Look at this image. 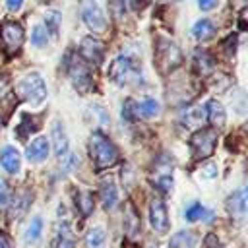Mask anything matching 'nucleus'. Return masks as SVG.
<instances>
[{"instance_id": "5", "label": "nucleus", "mask_w": 248, "mask_h": 248, "mask_svg": "<svg viewBox=\"0 0 248 248\" xmlns=\"http://www.w3.org/2000/svg\"><path fill=\"white\" fill-rule=\"evenodd\" d=\"M79 14L83 23L93 31V33H103L107 29V19L103 10L95 0H79Z\"/></svg>"}, {"instance_id": "7", "label": "nucleus", "mask_w": 248, "mask_h": 248, "mask_svg": "<svg viewBox=\"0 0 248 248\" xmlns=\"http://www.w3.org/2000/svg\"><path fill=\"white\" fill-rule=\"evenodd\" d=\"M215 143H217V136H215L213 130H207V128L198 130V132L192 136V140H190L192 153H194L196 159H205V157H209V155L213 153V149H215Z\"/></svg>"}, {"instance_id": "29", "label": "nucleus", "mask_w": 248, "mask_h": 248, "mask_svg": "<svg viewBox=\"0 0 248 248\" xmlns=\"http://www.w3.org/2000/svg\"><path fill=\"white\" fill-rule=\"evenodd\" d=\"M31 43H33V46H45L48 43V31L45 25H35L33 35H31Z\"/></svg>"}, {"instance_id": "2", "label": "nucleus", "mask_w": 248, "mask_h": 248, "mask_svg": "<svg viewBox=\"0 0 248 248\" xmlns=\"http://www.w3.org/2000/svg\"><path fill=\"white\" fill-rule=\"evenodd\" d=\"M155 62H157L159 72H163V74H169L174 68H178L182 62V52H180L178 45L170 39L161 37L157 41V48H155Z\"/></svg>"}, {"instance_id": "41", "label": "nucleus", "mask_w": 248, "mask_h": 248, "mask_svg": "<svg viewBox=\"0 0 248 248\" xmlns=\"http://www.w3.org/2000/svg\"><path fill=\"white\" fill-rule=\"evenodd\" d=\"M147 2H149V0H134V2H132V6H134L136 10H140V8H141V6H145Z\"/></svg>"}, {"instance_id": "16", "label": "nucleus", "mask_w": 248, "mask_h": 248, "mask_svg": "<svg viewBox=\"0 0 248 248\" xmlns=\"http://www.w3.org/2000/svg\"><path fill=\"white\" fill-rule=\"evenodd\" d=\"M101 200H103V205L107 209H110L116 200H118V192H116V184L112 182L110 176H107L103 182H101Z\"/></svg>"}, {"instance_id": "37", "label": "nucleus", "mask_w": 248, "mask_h": 248, "mask_svg": "<svg viewBox=\"0 0 248 248\" xmlns=\"http://www.w3.org/2000/svg\"><path fill=\"white\" fill-rule=\"evenodd\" d=\"M6 202H8V186L0 182V205H4Z\"/></svg>"}, {"instance_id": "31", "label": "nucleus", "mask_w": 248, "mask_h": 248, "mask_svg": "<svg viewBox=\"0 0 248 248\" xmlns=\"http://www.w3.org/2000/svg\"><path fill=\"white\" fill-rule=\"evenodd\" d=\"M108 6H110V12L114 17H122L124 12H126V2L124 0H108Z\"/></svg>"}, {"instance_id": "35", "label": "nucleus", "mask_w": 248, "mask_h": 248, "mask_svg": "<svg viewBox=\"0 0 248 248\" xmlns=\"http://www.w3.org/2000/svg\"><path fill=\"white\" fill-rule=\"evenodd\" d=\"M238 27L242 31H248V8H244L240 12V16H238Z\"/></svg>"}, {"instance_id": "27", "label": "nucleus", "mask_w": 248, "mask_h": 248, "mask_svg": "<svg viewBox=\"0 0 248 248\" xmlns=\"http://www.w3.org/2000/svg\"><path fill=\"white\" fill-rule=\"evenodd\" d=\"M85 244H87V248H103L105 246V232L101 229H91L85 234Z\"/></svg>"}, {"instance_id": "20", "label": "nucleus", "mask_w": 248, "mask_h": 248, "mask_svg": "<svg viewBox=\"0 0 248 248\" xmlns=\"http://www.w3.org/2000/svg\"><path fill=\"white\" fill-rule=\"evenodd\" d=\"M194 68L200 72V74H209L213 70V56L205 50H198L194 54Z\"/></svg>"}, {"instance_id": "42", "label": "nucleus", "mask_w": 248, "mask_h": 248, "mask_svg": "<svg viewBox=\"0 0 248 248\" xmlns=\"http://www.w3.org/2000/svg\"><path fill=\"white\" fill-rule=\"evenodd\" d=\"M242 196H244V203H246V207H248V188H246V192H244Z\"/></svg>"}, {"instance_id": "4", "label": "nucleus", "mask_w": 248, "mask_h": 248, "mask_svg": "<svg viewBox=\"0 0 248 248\" xmlns=\"http://www.w3.org/2000/svg\"><path fill=\"white\" fill-rule=\"evenodd\" d=\"M16 93L21 101H27V103H41L45 101L46 97V87H45V81L39 74H29L25 76L23 79H19L17 87H16Z\"/></svg>"}, {"instance_id": "36", "label": "nucleus", "mask_w": 248, "mask_h": 248, "mask_svg": "<svg viewBox=\"0 0 248 248\" xmlns=\"http://www.w3.org/2000/svg\"><path fill=\"white\" fill-rule=\"evenodd\" d=\"M0 248H14V246H12V238H10V234L4 232V231H0Z\"/></svg>"}, {"instance_id": "14", "label": "nucleus", "mask_w": 248, "mask_h": 248, "mask_svg": "<svg viewBox=\"0 0 248 248\" xmlns=\"http://www.w3.org/2000/svg\"><path fill=\"white\" fill-rule=\"evenodd\" d=\"M46 157H48V141H46V138L39 136L27 147V159L31 163H43Z\"/></svg>"}, {"instance_id": "25", "label": "nucleus", "mask_w": 248, "mask_h": 248, "mask_svg": "<svg viewBox=\"0 0 248 248\" xmlns=\"http://www.w3.org/2000/svg\"><path fill=\"white\" fill-rule=\"evenodd\" d=\"M93 207H95V202H93V196L89 192H79L78 194V209L81 211V215H91L93 213Z\"/></svg>"}, {"instance_id": "6", "label": "nucleus", "mask_w": 248, "mask_h": 248, "mask_svg": "<svg viewBox=\"0 0 248 248\" xmlns=\"http://www.w3.org/2000/svg\"><path fill=\"white\" fill-rule=\"evenodd\" d=\"M0 35H2V43H4V48H6L8 54H16V52L21 48L23 39H25L21 23L10 21V19L2 21V25H0Z\"/></svg>"}, {"instance_id": "30", "label": "nucleus", "mask_w": 248, "mask_h": 248, "mask_svg": "<svg viewBox=\"0 0 248 248\" xmlns=\"http://www.w3.org/2000/svg\"><path fill=\"white\" fill-rule=\"evenodd\" d=\"M227 207H229V211L231 213H234V215H238V213H242L244 211V207H246V203H244V196L242 194H232L229 200H227Z\"/></svg>"}, {"instance_id": "34", "label": "nucleus", "mask_w": 248, "mask_h": 248, "mask_svg": "<svg viewBox=\"0 0 248 248\" xmlns=\"http://www.w3.org/2000/svg\"><path fill=\"white\" fill-rule=\"evenodd\" d=\"M217 4H219V0H198V6H200L203 12H209V10L217 8Z\"/></svg>"}, {"instance_id": "12", "label": "nucleus", "mask_w": 248, "mask_h": 248, "mask_svg": "<svg viewBox=\"0 0 248 248\" xmlns=\"http://www.w3.org/2000/svg\"><path fill=\"white\" fill-rule=\"evenodd\" d=\"M0 165L6 172L10 174H16L19 170V165H21V157H19V151L14 147V145H6L2 147L0 151Z\"/></svg>"}, {"instance_id": "28", "label": "nucleus", "mask_w": 248, "mask_h": 248, "mask_svg": "<svg viewBox=\"0 0 248 248\" xmlns=\"http://www.w3.org/2000/svg\"><path fill=\"white\" fill-rule=\"evenodd\" d=\"M60 12H56V10H48L46 14H45V23H46V29H48V33H52V35H56L58 33V27H60Z\"/></svg>"}, {"instance_id": "1", "label": "nucleus", "mask_w": 248, "mask_h": 248, "mask_svg": "<svg viewBox=\"0 0 248 248\" xmlns=\"http://www.w3.org/2000/svg\"><path fill=\"white\" fill-rule=\"evenodd\" d=\"M89 155H91V159H93V163H95L97 169L112 167L116 163V159H118L116 147L101 132H95L91 136V140H89Z\"/></svg>"}, {"instance_id": "13", "label": "nucleus", "mask_w": 248, "mask_h": 248, "mask_svg": "<svg viewBox=\"0 0 248 248\" xmlns=\"http://www.w3.org/2000/svg\"><path fill=\"white\" fill-rule=\"evenodd\" d=\"M203 107H205V108H203L205 118H207L215 128H221V126L225 124V120H227V114H225L223 105H221L219 101H215V99H209Z\"/></svg>"}, {"instance_id": "15", "label": "nucleus", "mask_w": 248, "mask_h": 248, "mask_svg": "<svg viewBox=\"0 0 248 248\" xmlns=\"http://www.w3.org/2000/svg\"><path fill=\"white\" fill-rule=\"evenodd\" d=\"M203 120H205V112H203V108L202 107H198V105H194V107H188V108H184V112H182V122H184V126H188V128H200L202 124H203Z\"/></svg>"}, {"instance_id": "23", "label": "nucleus", "mask_w": 248, "mask_h": 248, "mask_svg": "<svg viewBox=\"0 0 248 248\" xmlns=\"http://www.w3.org/2000/svg\"><path fill=\"white\" fill-rule=\"evenodd\" d=\"M138 225H140V219H138V213H136L134 205L132 203H126L124 205V227H126L128 236H132V234L138 232Z\"/></svg>"}, {"instance_id": "18", "label": "nucleus", "mask_w": 248, "mask_h": 248, "mask_svg": "<svg viewBox=\"0 0 248 248\" xmlns=\"http://www.w3.org/2000/svg\"><path fill=\"white\" fill-rule=\"evenodd\" d=\"M159 110H161V107L153 97H143L138 103V114L143 116V118H153V116L159 114Z\"/></svg>"}, {"instance_id": "40", "label": "nucleus", "mask_w": 248, "mask_h": 248, "mask_svg": "<svg viewBox=\"0 0 248 248\" xmlns=\"http://www.w3.org/2000/svg\"><path fill=\"white\" fill-rule=\"evenodd\" d=\"M23 122H25V124H29V114H23ZM35 128H37V126H27V130H25V136H27L29 132H33ZM25 136H23V138H25Z\"/></svg>"}, {"instance_id": "38", "label": "nucleus", "mask_w": 248, "mask_h": 248, "mask_svg": "<svg viewBox=\"0 0 248 248\" xmlns=\"http://www.w3.org/2000/svg\"><path fill=\"white\" fill-rule=\"evenodd\" d=\"M21 4H23V0H6V8H8V10H12V12L19 10V8H21Z\"/></svg>"}, {"instance_id": "24", "label": "nucleus", "mask_w": 248, "mask_h": 248, "mask_svg": "<svg viewBox=\"0 0 248 248\" xmlns=\"http://www.w3.org/2000/svg\"><path fill=\"white\" fill-rule=\"evenodd\" d=\"M56 248H74V238H72V232H70V225L68 223H60V227H58Z\"/></svg>"}, {"instance_id": "3", "label": "nucleus", "mask_w": 248, "mask_h": 248, "mask_svg": "<svg viewBox=\"0 0 248 248\" xmlns=\"http://www.w3.org/2000/svg\"><path fill=\"white\" fill-rule=\"evenodd\" d=\"M110 78L118 85H136L141 81V74L138 64L130 56H118L110 66Z\"/></svg>"}, {"instance_id": "19", "label": "nucleus", "mask_w": 248, "mask_h": 248, "mask_svg": "<svg viewBox=\"0 0 248 248\" xmlns=\"http://www.w3.org/2000/svg\"><path fill=\"white\" fill-rule=\"evenodd\" d=\"M186 219L190 223H194V221H209V219H213V213L209 209H205L200 202H196L186 209Z\"/></svg>"}, {"instance_id": "33", "label": "nucleus", "mask_w": 248, "mask_h": 248, "mask_svg": "<svg viewBox=\"0 0 248 248\" xmlns=\"http://www.w3.org/2000/svg\"><path fill=\"white\" fill-rule=\"evenodd\" d=\"M202 248H221V242L217 240L215 234H207L205 240H203V244H202Z\"/></svg>"}, {"instance_id": "43", "label": "nucleus", "mask_w": 248, "mask_h": 248, "mask_svg": "<svg viewBox=\"0 0 248 248\" xmlns=\"http://www.w3.org/2000/svg\"><path fill=\"white\" fill-rule=\"evenodd\" d=\"M0 128H2V120H0Z\"/></svg>"}, {"instance_id": "10", "label": "nucleus", "mask_w": 248, "mask_h": 248, "mask_svg": "<svg viewBox=\"0 0 248 248\" xmlns=\"http://www.w3.org/2000/svg\"><path fill=\"white\" fill-rule=\"evenodd\" d=\"M149 221L151 227L157 232H167L169 231V213H167V205L163 200H153L149 205Z\"/></svg>"}, {"instance_id": "22", "label": "nucleus", "mask_w": 248, "mask_h": 248, "mask_svg": "<svg viewBox=\"0 0 248 248\" xmlns=\"http://www.w3.org/2000/svg\"><path fill=\"white\" fill-rule=\"evenodd\" d=\"M215 35V25L209 19H200L194 25V37L198 41H209Z\"/></svg>"}, {"instance_id": "9", "label": "nucleus", "mask_w": 248, "mask_h": 248, "mask_svg": "<svg viewBox=\"0 0 248 248\" xmlns=\"http://www.w3.org/2000/svg\"><path fill=\"white\" fill-rule=\"evenodd\" d=\"M70 79H72V85L83 95V93H87L89 89H91V74H89V70L85 68V64L83 62H79V60H76L72 66H70Z\"/></svg>"}, {"instance_id": "39", "label": "nucleus", "mask_w": 248, "mask_h": 248, "mask_svg": "<svg viewBox=\"0 0 248 248\" xmlns=\"http://www.w3.org/2000/svg\"><path fill=\"white\" fill-rule=\"evenodd\" d=\"M203 170H205V174H207L209 178H213V176L217 174V169H215V165H213V163H207V165L203 167Z\"/></svg>"}, {"instance_id": "8", "label": "nucleus", "mask_w": 248, "mask_h": 248, "mask_svg": "<svg viewBox=\"0 0 248 248\" xmlns=\"http://www.w3.org/2000/svg\"><path fill=\"white\" fill-rule=\"evenodd\" d=\"M151 182L157 190L161 192H169L172 188V165L169 159H161L155 167H153V172H151Z\"/></svg>"}, {"instance_id": "26", "label": "nucleus", "mask_w": 248, "mask_h": 248, "mask_svg": "<svg viewBox=\"0 0 248 248\" xmlns=\"http://www.w3.org/2000/svg\"><path fill=\"white\" fill-rule=\"evenodd\" d=\"M41 231H43V221H41V217H33L31 223H29V227H27V231H25V238H27V242L33 244L35 240H39Z\"/></svg>"}, {"instance_id": "11", "label": "nucleus", "mask_w": 248, "mask_h": 248, "mask_svg": "<svg viewBox=\"0 0 248 248\" xmlns=\"http://www.w3.org/2000/svg\"><path fill=\"white\" fill-rule=\"evenodd\" d=\"M79 54H81L83 60H87V62H91V64H101L105 50H103V45H101L97 39L85 37V39H81V43H79Z\"/></svg>"}, {"instance_id": "21", "label": "nucleus", "mask_w": 248, "mask_h": 248, "mask_svg": "<svg viewBox=\"0 0 248 248\" xmlns=\"http://www.w3.org/2000/svg\"><path fill=\"white\" fill-rule=\"evenodd\" d=\"M194 242H196V234L194 232H190V231H178L170 238L169 248H194Z\"/></svg>"}, {"instance_id": "17", "label": "nucleus", "mask_w": 248, "mask_h": 248, "mask_svg": "<svg viewBox=\"0 0 248 248\" xmlns=\"http://www.w3.org/2000/svg\"><path fill=\"white\" fill-rule=\"evenodd\" d=\"M52 141H54V153L58 157L66 155V151H68V138H66V132H64L60 122H54V126H52Z\"/></svg>"}, {"instance_id": "32", "label": "nucleus", "mask_w": 248, "mask_h": 248, "mask_svg": "<svg viewBox=\"0 0 248 248\" xmlns=\"http://www.w3.org/2000/svg\"><path fill=\"white\" fill-rule=\"evenodd\" d=\"M136 112H138V105H136L134 101H130V99H128V101L124 103V112H122V114H124V118L132 120V118L136 116Z\"/></svg>"}]
</instances>
